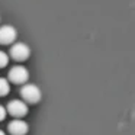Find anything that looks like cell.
<instances>
[{"label": "cell", "instance_id": "obj_2", "mask_svg": "<svg viewBox=\"0 0 135 135\" xmlns=\"http://www.w3.org/2000/svg\"><path fill=\"white\" fill-rule=\"evenodd\" d=\"M9 79L13 83H16V84H22V83H25L29 79V71H28V68L25 65H21V64L13 65L9 71Z\"/></svg>", "mask_w": 135, "mask_h": 135}, {"label": "cell", "instance_id": "obj_10", "mask_svg": "<svg viewBox=\"0 0 135 135\" xmlns=\"http://www.w3.org/2000/svg\"><path fill=\"white\" fill-rule=\"evenodd\" d=\"M0 135H6V134H4V132L2 131V129H0Z\"/></svg>", "mask_w": 135, "mask_h": 135}, {"label": "cell", "instance_id": "obj_9", "mask_svg": "<svg viewBox=\"0 0 135 135\" xmlns=\"http://www.w3.org/2000/svg\"><path fill=\"white\" fill-rule=\"evenodd\" d=\"M4 116H6V109H4V106L0 105V120H3Z\"/></svg>", "mask_w": 135, "mask_h": 135}, {"label": "cell", "instance_id": "obj_3", "mask_svg": "<svg viewBox=\"0 0 135 135\" xmlns=\"http://www.w3.org/2000/svg\"><path fill=\"white\" fill-rule=\"evenodd\" d=\"M10 55L16 61H25L31 55V48L25 42H15L10 48Z\"/></svg>", "mask_w": 135, "mask_h": 135}, {"label": "cell", "instance_id": "obj_6", "mask_svg": "<svg viewBox=\"0 0 135 135\" xmlns=\"http://www.w3.org/2000/svg\"><path fill=\"white\" fill-rule=\"evenodd\" d=\"M7 128H9V132L12 135H26L29 126H28V123L25 122V120L15 119V120H12V122L9 123Z\"/></svg>", "mask_w": 135, "mask_h": 135}, {"label": "cell", "instance_id": "obj_7", "mask_svg": "<svg viewBox=\"0 0 135 135\" xmlns=\"http://www.w3.org/2000/svg\"><path fill=\"white\" fill-rule=\"evenodd\" d=\"M10 91V84L4 77H0V96H6Z\"/></svg>", "mask_w": 135, "mask_h": 135}, {"label": "cell", "instance_id": "obj_8", "mask_svg": "<svg viewBox=\"0 0 135 135\" xmlns=\"http://www.w3.org/2000/svg\"><path fill=\"white\" fill-rule=\"evenodd\" d=\"M7 62H9V57H7V54L4 52V51H0V68L6 67Z\"/></svg>", "mask_w": 135, "mask_h": 135}, {"label": "cell", "instance_id": "obj_4", "mask_svg": "<svg viewBox=\"0 0 135 135\" xmlns=\"http://www.w3.org/2000/svg\"><path fill=\"white\" fill-rule=\"evenodd\" d=\"M7 112L10 115H13V116H18V118L25 116L28 113V105L21 99H13L7 105Z\"/></svg>", "mask_w": 135, "mask_h": 135}, {"label": "cell", "instance_id": "obj_1", "mask_svg": "<svg viewBox=\"0 0 135 135\" xmlns=\"http://www.w3.org/2000/svg\"><path fill=\"white\" fill-rule=\"evenodd\" d=\"M21 96L23 97V102L25 103H38L41 100V96H42V91L41 89L38 87L36 84H25L22 86L21 89Z\"/></svg>", "mask_w": 135, "mask_h": 135}, {"label": "cell", "instance_id": "obj_5", "mask_svg": "<svg viewBox=\"0 0 135 135\" xmlns=\"http://www.w3.org/2000/svg\"><path fill=\"white\" fill-rule=\"evenodd\" d=\"M16 29L12 25H3L0 26V44H12L16 39Z\"/></svg>", "mask_w": 135, "mask_h": 135}]
</instances>
